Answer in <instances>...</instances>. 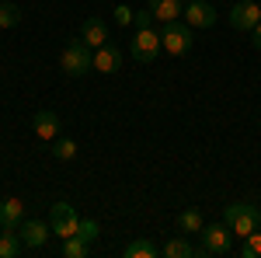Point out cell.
Segmentation results:
<instances>
[{
  "instance_id": "cell-1",
  "label": "cell",
  "mask_w": 261,
  "mask_h": 258,
  "mask_svg": "<svg viewBox=\"0 0 261 258\" xmlns=\"http://www.w3.org/2000/svg\"><path fill=\"white\" fill-rule=\"evenodd\" d=\"M223 223L233 230V238H247L261 227V206L254 202H230L223 209Z\"/></svg>"
},
{
  "instance_id": "cell-2",
  "label": "cell",
  "mask_w": 261,
  "mask_h": 258,
  "mask_svg": "<svg viewBox=\"0 0 261 258\" xmlns=\"http://www.w3.org/2000/svg\"><path fill=\"white\" fill-rule=\"evenodd\" d=\"M199 238L202 244L195 248V258H220L233 251V230L226 223H205Z\"/></svg>"
},
{
  "instance_id": "cell-3",
  "label": "cell",
  "mask_w": 261,
  "mask_h": 258,
  "mask_svg": "<svg viewBox=\"0 0 261 258\" xmlns=\"http://www.w3.org/2000/svg\"><path fill=\"white\" fill-rule=\"evenodd\" d=\"M161 42L164 49L171 53V56H185L192 45H195V28L188 25V21H164L161 25Z\"/></svg>"
},
{
  "instance_id": "cell-4",
  "label": "cell",
  "mask_w": 261,
  "mask_h": 258,
  "mask_svg": "<svg viewBox=\"0 0 261 258\" xmlns=\"http://www.w3.org/2000/svg\"><path fill=\"white\" fill-rule=\"evenodd\" d=\"M60 66L70 74V77H84V74L94 70V49H91L84 39L70 42V45L63 49V56H60Z\"/></svg>"
},
{
  "instance_id": "cell-5",
  "label": "cell",
  "mask_w": 261,
  "mask_h": 258,
  "mask_svg": "<svg viewBox=\"0 0 261 258\" xmlns=\"http://www.w3.org/2000/svg\"><path fill=\"white\" fill-rule=\"evenodd\" d=\"M161 49H164L161 32H153V28H136V35L129 39V53L136 63H153Z\"/></svg>"
},
{
  "instance_id": "cell-6",
  "label": "cell",
  "mask_w": 261,
  "mask_h": 258,
  "mask_svg": "<svg viewBox=\"0 0 261 258\" xmlns=\"http://www.w3.org/2000/svg\"><path fill=\"white\" fill-rule=\"evenodd\" d=\"M49 227H53L56 238H73L77 227H81V217H77V209H73L70 202H53V209H49Z\"/></svg>"
},
{
  "instance_id": "cell-7",
  "label": "cell",
  "mask_w": 261,
  "mask_h": 258,
  "mask_svg": "<svg viewBox=\"0 0 261 258\" xmlns=\"http://www.w3.org/2000/svg\"><path fill=\"white\" fill-rule=\"evenodd\" d=\"M258 21H261V4H254V0H237L230 7V28H237V32H251Z\"/></svg>"
},
{
  "instance_id": "cell-8",
  "label": "cell",
  "mask_w": 261,
  "mask_h": 258,
  "mask_svg": "<svg viewBox=\"0 0 261 258\" xmlns=\"http://www.w3.org/2000/svg\"><path fill=\"white\" fill-rule=\"evenodd\" d=\"M181 18L188 21L192 28H213V25H216V7L205 4V0H188Z\"/></svg>"
},
{
  "instance_id": "cell-9",
  "label": "cell",
  "mask_w": 261,
  "mask_h": 258,
  "mask_svg": "<svg viewBox=\"0 0 261 258\" xmlns=\"http://www.w3.org/2000/svg\"><path fill=\"white\" fill-rule=\"evenodd\" d=\"M53 234V227H49V220H24L18 227V238L24 248H42L45 241Z\"/></svg>"
},
{
  "instance_id": "cell-10",
  "label": "cell",
  "mask_w": 261,
  "mask_h": 258,
  "mask_svg": "<svg viewBox=\"0 0 261 258\" xmlns=\"http://www.w3.org/2000/svg\"><path fill=\"white\" fill-rule=\"evenodd\" d=\"M32 129H35V136L42 143H53V139L60 136V115L49 112V108H42V112H35V119H32Z\"/></svg>"
},
{
  "instance_id": "cell-11",
  "label": "cell",
  "mask_w": 261,
  "mask_h": 258,
  "mask_svg": "<svg viewBox=\"0 0 261 258\" xmlns=\"http://www.w3.org/2000/svg\"><path fill=\"white\" fill-rule=\"evenodd\" d=\"M119 66H122V49L119 45L105 42L101 49H94V70H98V74H115Z\"/></svg>"
},
{
  "instance_id": "cell-12",
  "label": "cell",
  "mask_w": 261,
  "mask_h": 258,
  "mask_svg": "<svg viewBox=\"0 0 261 258\" xmlns=\"http://www.w3.org/2000/svg\"><path fill=\"white\" fill-rule=\"evenodd\" d=\"M24 223V202L21 199H4L0 202V230H18Z\"/></svg>"
},
{
  "instance_id": "cell-13",
  "label": "cell",
  "mask_w": 261,
  "mask_h": 258,
  "mask_svg": "<svg viewBox=\"0 0 261 258\" xmlns=\"http://www.w3.org/2000/svg\"><path fill=\"white\" fill-rule=\"evenodd\" d=\"M81 39L87 42L91 49H101V45L108 42V25H105L101 18H87L81 25Z\"/></svg>"
},
{
  "instance_id": "cell-14",
  "label": "cell",
  "mask_w": 261,
  "mask_h": 258,
  "mask_svg": "<svg viewBox=\"0 0 261 258\" xmlns=\"http://www.w3.org/2000/svg\"><path fill=\"white\" fill-rule=\"evenodd\" d=\"M146 7L157 14V21H178L185 14V0H146Z\"/></svg>"
},
{
  "instance_id": "cell-15",
  "label": "cell",
  "mask_w": 261,
  "mask_h": 258,
  "mask_svg": "<svg viewBox=\"0 0 261 258\" xmlns=\"http://www.w3.org/2000/svg\"><path fill=\"white\" fill-rule=\"evenodd\" d=\"M122 255H125V258H157V255H161V248H157L150 238H136V241H129V244L122 248Z\"/></svg>"
},
{
  "instance_id": "cell-16",
  "label": "cell",
  "mask_w": 261,
  "mask_h": 258,
  "mask_svg": "<svg viewBox=\"0 0 261 258\" xmlns=\"http://www.w3.org/2000/svg\"><path fill=\"white\" fill-rule=\"evenodd\" d=\"M205 220H202L199 209H181L178 213V234H202Z\"/></svg>"
},
{
  "instance_id": "cell-17",
  "label": "cell",
  "mask_w": 261,
  "mask_h": 258,
  "mask_svg": "<svg viewBox=\"0 0 261 258\" xmlns=\"http://www.w3.org/2000/svg\"><path fill=\"white\" fill-rule=\"evenodd\" d=\"M21 238L18 230H0V258H18L21 255Z\"/></svg>"
},
{
  "instance_id": "cell-18",
  "label": "cell",
  "mask_w": 261,
  "mask_h": 258,
  "mask_svg": "<svg viewBox=\"0 0 261 258\" xmlns=\"http://www.w3.org/2000/svg\"><path fill=\"white\" fill-rule=\"evenodd\" d=\"M87 255H91V244L84 238H77V234L63 238V258H87Z\"/></svg>"
},
{
  "instance_id": "cell-19",
  "label": "cell",
  "mask_w": 261,
  "mask_h": 258,
  "mask_svg": "<svg viewBox=\"0 0 261 258\" xmlns=\"http://www.w3.org/2000/svg\"><path fill=\"white\" fill-rule=\"evenodd\" d=\"M161 255H167V258H192V255H195V248H192V244H188V241L178 234L174 241H167V244H164Z\"/></svg>"
},
{
  "instance_id": "cell-20",
  "label": "cell",
  "mask_w": 261,
  "mask_h": 258,
  "mask_svg": "<svg viewBox=\"0 0 261 258\" xmlns=\"http://www.w3.org/2000/svg\"><path fill=\"white\" fill-rule=\"evenodd\" d=\"M18 21H21L18 0H0V28H14Z\"/></svg>"
},
{
  "instance_id": "cell-21",
  "label": "cell",
  "mask_w": 261,
  "mask_h": 258,
  "mask_svg": "<svg viewBox=\"0 0 261 258\" xmlns=\"http://www.w3.org/2000/svg\"><path fill=\"white\" fill-rule=\"evenodd\" d=\"M53 157H56V160H73V157H77V143H73L70 136H66V139L56 136V139H53Z\"/></svg>"
},
{
  "instance_id": "cell-22",
  "label": "cell",
  "mask_w": 261,
  "mask_h": 258,
  "mask_svg": "<svg viewBox=\"0 0 261 258\" xmlns=\"http://www.w3.org/2000/svg\"><path fill=\"white\" fill-rule=\"evenodd\" d=\"M241 258H261V227L254 234H247L241 244Z\"/></svg>"
},
{
  "instance_id": "cell-23",
  "label": "cell",
  "mask_w": 261,
  "mask_h": 258,
  "mask_svg": "<svg viewBox=\"0 0 261 258\" xmlns=\"http://www.w3.org/2000/svg\"><path fill=\"white\" fill-rule=\"evenodd\" d=\"M101 234V227H98V220H81V227H77V238H84L87 244H94Z\"/></svg>"
},
{
  "instance_id": "cell-24",
  "label": "cell",
  "mask_w": 261,
  "mask_h": 258,
  "mask_svg": "<svg viewBox=\"0 0 261 258\" xmlns=\"http://www.w3.org/2000/svg\"><path fill=\"white\" fill-rule=\"evenodd\" d=\"M153 21H157V14H153L150 7H146V11H136V14H133V25H136V28H153Z\"/></svg>"
},
{
  "instance_id": "cell-25",
  "label": "cell",
  "mask_w": 261,
  "mask_h": 258,
  "mask_svg": "<svg viewBox=\"0 0 261 258\" xmlns=\"http://www.w3.org/2000/svg\"><path fill=\"white\" fill-rule=\"evenodd\" d=\"M133 14H136V11H133L129 4H119V7H115V21H119V25H133Z\"/></svg>"
},
{
  "instance_id": "cell-26",
  "label": "cell",
  "mask_w": 261,
  "mask_h": 258,
  "mask_svg": "<svg viewBox=\"0 0 261 258\" xmlns=\"http://www.w3.org/2000/svg\"><path fill=\"white\" fill-rule=\"evenodd\" d=\"M251 45H254V49L261 53V21L254 25V28H251Z\"/></svg>"
},
{
  "instance_id": "cell-27",
  "label": "cell",
  "mask_w": 261,
  "mask_h": 258,
  "mask_svg": "<svg viewBox=\"0 0 261 258\" xmlns=\"http://www.w3.org/2000/svg\"><path fill=\"white\" fill-rule=\"evenodd\" d=\"M185 4H188V0H185Z\"/></svg>"
}]
</instances>
